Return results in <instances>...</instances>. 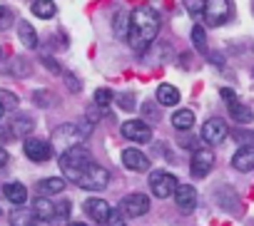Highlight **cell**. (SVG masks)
<instances>
[{"mask_svg": "<svg viewBox=\"0 0 254 226\" xmlns=\"http://www.w3.org/2000/svg\"><path fill=\"white\" fill-rule=\"evenodd\" d=\"M3 115H5V107H3V104H0V120H3Z\"/></svg>", "mask_w": 254, "mask_h": 226, "instance_id": "b9f144b4", "label": "cell"}, {"mask_svg": "<svg viewBox=\"0 0 254 226\" xmlns=\"http://www.w3.org/2000/svg\"><path fill=\"white\" fill-rule=\"evenodd\" d=\"M175 201H177V209L180 211L192 214L194 206H197V189L192 184H180L177 191H175Z\"/></svg>", "mask_w": 254, "mask_h": 226, "instance_id": "4fadbf2b", "label": "cell"}, {"mask_svg": "<svg viewBox=\"0 0 254 226\" xmlns=\"http://www.w3.org/2000/svg\"><path fill=\"white\" fill-rule=\"evenodd\" d=\"M53 99H50V92L48 90H38L35 92V104H43V107H48Z\"/></svg>", "mask_w": 254, "mask_h": 226, "instance_id": "e575fe53", "label": "cell"}, {"mask_svg": "<svg viewBox=\"0 0 254 226\" xmlns=\"http://www.w3.org/2000/svg\"><path fill=\"white\" fill-rule=\"evenodd\" d=\"M53 137H55V144L60 147V154H63V152H67V149H72V147L80 144L82 132H80L77 125H60V127L55 130Z\"/></svg>", "mask_w": 254, "mask_h": 226, "instance_id": "9c48e42d", "label": "cell"}, {"mask_svg": "<svg viewBox=\"0 0 254 226\" xmlns=\"http://www.w3.org/2000/svg\"><path fill=\"white\" fill-rule=\"evenodd\" d=\"M120 211H122V216H145L150 211V196H145V194H127L120 201Z\"/></svg>", "mask_w": 254, "mask_h": 226, "instance_id": "30bf717a", "label": "cell"}, {"mask_svg": "<svg viewBox=\"0 0 254 226\" xmlns=\"http://www.w3.org/2000/svg\"><path fill=\"white\" fill-rule=\"evenodd\" d=\"M43 62H45V65H48V67H50V70H53V72H55V75H60V65H55V62H53V60H50V57H45V60H43Z\"/></svg>", "mask_w": 254, "mask_h": 226, "instance_id": "f35d334b", "label": "cell"}, {"mask_svg": "<svg viewBox=\"0 0 254 226\" xmlns=\"http://www.w3.org/2000/svg\"><path fill=\"white\" fill-rule=\"evenodd\" d=\"M67 214H70V201H63L60 206H55V221L60 219V221H65L67 219Z\"/></svg>", "mask_w": 254, "mask_h": 226, "instance_id": "836d02e7", "label": "cell"}, {"mask_svg": "<svg viewBox=\"0 0 254 226\" xmlns=\"http://www.w3.org/2000/svg\"><path fill=\"white\" fill-rule=\"evenodd\" d=\"M67 226H87V224H82V221H70Z\"/></svg>", "mask_w": 254, "mask_h": 226, "instance_id": "60d3db41", "label": "cell"}, {"mask_svg": "<svg viewBox=\"0 0 254 226\" xmlns=\"http://www.w3.org/2000/svg\"><path fill=\"white\" fill-rule=\"evenodd\" d=\"M120 132H122L125 139L137 142V144H147V142L152 139V130H150V125L142 122V120H127V122H122Z\"/></svg>", "mask_w": 254, "mask_h": 226, "instance_id": "52a82bcc", "label": "cell"}, {"mask_svg": "<svg viewBox=\"0 0 254 226\" xmlns=\"http://www.w3.org/2000/svg\"><path fill=\"white\" fill-rule=\"evenodd\" d=\"M115 99V94H112V90H107V87H100L97 92H95V104L100 107V109H107V104Z\"/></svg>", "mask_w": 254, "mask_h": 226, "instance_id": "83f0119b", "label": "cell"}, {"mask_svg": "<svg viewBox=\"0 0 254 226\" xmlns=\"http://www.w3.org/2000/svg\"><path fill=\"white\" fill-rule=\"evenodd\" d=\"M172 127L180 130V132H187L194 127V112L192 109H177L172 115Z\"/></svg>", "mask_w": 254, "mask_h": 226, "instance_id": "44dd1931", "label": "cell"}, {"mask_svg": "<svg viewBox=\"0 0 254 226\" xmlns=\"http://www.w3.org/2000/svg\"><path fill=\"white\" fill-rule=\"evenodd\" d=\"M105 224H107V226H127V224H125V216H122V211H120V209H112Z\"/></svg>", "mask_w": 254, "mask_h": 226, "instance_id": "d6a6232c", "label": "cell"}, {"mask_svg": "<svg viewBox=\"0 0 254 226\" xmlns=\"http://www.w3.org/2000/svg\"><path fill=\"white\" fill-rule=\"evenodd\" d=\"M72 184H77L80 189H87V191H102L107 184H110V172L105 169V167H100V164H87L82 172H80V177L72 181Z\"/></svg>", "mask_w": 254, "mask_h": 226, "instance_id": "3957f363", "label": "cell"}, {"mask_svg": "<svg viewBox=\"0 0 254 226\" xmlns=\"http://www.w3.org/2000/svg\"><path fill=\"white\" fill-rule=\"evenodd\" d=\"M33 219L40 221H55V204L48 196H38L33 201Z\"/></svg>", "mask_w": 254, "mask_h": 226, "instance_id": "e0dca14e", "label": "cell"}, {"mask_svg": "<svg viewBox=\"0 0 254 226\" xmlns=\"http://www.w3.org/2000/svg\"><path fill=\"white\" fill-rule=\"evenodd\" d=\"M63 80H65V85H67V90H70V92H80L82 82H80L72 72H63Z\"/></svg>", "mask_w": 254, "mask_h": 226, "instance_id": "1f68e13d", "label": "cell"}, {"mask_svg": "<svg viewBox=\"0 0 254 226\" xmlns=\"http://www.w3.org/2000/svg\"><path fill=\"white\" fill-rule=\"evenodd\" d=\"M65 179L63 177H48V179H43L40 184H38V189L43 191V194H60V191H65Z\"/></svg>", "mask_w": 254, "mask_h": 226, "instance_id": "d4e9b609", "label": "cell"}, {"mask_svg": "<svg viewBox=\"0 0 254 226\" xmlns=\"http://www.w3.org/2000/svg\"><path fill=\"white\" fill-rule=\"evenodd\" d=\"M0 60H3V47H0Z\"/></svg>", "mask_w": 254, "mask_h": 226, "instance_id": "7bdbcfd3", "label": "cell"}, {"mask_svg": "<svg viewBox=\"0 0 254 226\" xmlns=\"http://www.w3.org/2000/svg\"><path fill=\"white\" fill-rule=\"evenodd\" d=\"M3 196H5L10 204L23 206V204L28 201V189H25V184H20V181H8V184L3 186Z\"/></svg>", "mask_w": 254, "mask_h": 226, "instance_id": "2e32d148", "label": "cell"}, {"mask_svg": "<svg viewBox=\"0 0 254 226\" xmlns=\"http://www.w3.org/2000/svg\"><path fill=\"white\" fill-rule=\"evenodd\" d=\"M23 152H25V157L30 162H40L43 164V162H48L53 157V144L40 139V137H28L25 144H23Z\"/></svg>", "mask_w": 254, "mask_h": 226, "instance_id": "ba28073f", "label": "cell"}, {"mask_svg": "<svg viewBox=\"0 0 254 226\" xmlns=\"http://www.w3.org/2000/svg\"><path fill=\"white\" fill-rule=\"evenodd\" d=\"M232 15V5L229 0H204V10H202V18L209 28H219L229 20Z\"/></svg>", "mask_w": 254, "mask_h": 226, "instance_id": "5b68a950", "label": "cell"}, {"mask_svg": "<svg viewBox=\"0 0 254 226\" xmlns=\"http://www.w3.org/2000/svg\"><path fill=\"white\" fill-rule=\"evenodd\" d=\"M219 94H222V99H224L227 104H232V102H237V92H234L232 87H222V90H219Z\"/></svg>", "mask_w": 254, "mask_h": 226, "instance_id": "d590c367", "label": "cell"}, {"mask_svg": "<svg viewBox=\"0 0 254 226\" xmlns=\"http://www.w3.org/2000/svg\"><path fill=\"white\" fill-rule=\"evenodd\" d=\"M112 30H115L117 38H125V40H127V30H130V13H125V10L115 13V18H112Z\"/></svg>", "mask_w": 254, "mask_h": 226, "instance_id": "cb8c5ba5", "label": "cell"}, {"mask_svg": "<svg viewBox=\"0 0 254 226\" xmlns=\"http://www.w3.org/2000/svg\"><path fill=\"white\" fill-rule=\"evenodd\" d=\"M227 135H229V127H227V122H224V120H219V117L207 120V122L202 125V132H199L202 142H207L209 147L222 144V142L227 139Z\"/></svg>", "mask_w": 254, "mask_h": 226, "instance_id": "8992f818", "label": "cell"}, {"mask_svg": "<svg viewBox=\"0 0 254 226\" xmlns=\"http://www.w3.org/2000/svg\"><path fill=\"white\" fill-rule=\"evenodd\" d=\"M117 104H120L125 112H132V109H135V94H132V92L120 94V97H117Z\"/></svg>", "mask_w": 254, "mask_h": 226, "instance_id": "f546056e", "label": "cell"}, {"mask_svg": "<svg viewBox=\"0 0 254 226\" xmlns=\"http://www.w3.org/2000/svg\"><path fill=\"white\" fill-rule=\"evenodd\" d=\"M142 109H145V115H147L150 120H160V112H157L150 102H147V104H142Z\"/></svg>", "mask_w": 254, "mask_h": 226, "instance_id": "8d00e7d4", "label": "cell"}, {"mask_svg": "<svg viewBox=\"0 0 254 226\" xmlns=\"http://www.w3.org/2000/svg\"><path fill=\"white\" fill-rule=\"evenodd\" d=\"M33 130H35V122H33V117H28V115H18V117L13 120V125H10L13 137H28Z\"/></svg>", "mask_w": 254, "mask_h": 226, "instance_id": "7402d4cb", "label": "cell"}, {"mask_svg": "<svg viewBox=\"0 0 254 226\" xmlns=\"http://www.w3.org/2000/svg\"><path fill=\"white\" fill-rule=\"evenodd\" d=\"M10 25H13V10L0 5V30H8Z\"/></svg>", "mask_w": 254, "mask_h": 226, "instance_id": "4dcf8cb0", "label": "cell"}, {"mask_svg": "<svg viewBox=\"0 0 254 226\" xmlns=\"http://www.w3.org/2000/svg\"><path fill=\"white\" fill-rule=\"evenodd\" d=\"M18 38H20V43H23L28 50H35V47H38V33H35V28H33L28 20H20V23H18Z\"/></svg>", "mask_w": 254, "mask_h": 226, "instance_id": "ffe728a7", "label": "cell"}, {"mask_svg": "<svg viewBox=\"0 0 254 226\" xmlns=\"http://www.w3.org/2000/svg\"><path fill=\"white\" fill-rule=\"evenodd\" d=\"M10 139H13L10 127H0V142H10Z\"/></svg>", "mask_w": 254, "mask_h": 226, "instance_id": "74e56055", "label": "cell"}, {"mask_svg": "<svg viewBox=\"0 0 254 226\" xmlns=\"http://www.w3.org/2000/svg\"><path fill=\"white\" fill-rule=\"evenodd\" d=\"M155 97H157L160 104H165V107H175V104L180 102V90H177L175 85H167V82H165V85L157 87Z\"/></svg>", "mask_w": 254, "mask_h": 226, "instance_id": "ac0fdd59", "label": "cell"}, {"mask_svg": "<svg viewBox=\"0 0 254 226\" xmlns=\"http://www.w3.org/2000/svg\"><path fill=\"white\" fill-rule=\"evenodd\" d=\"M10 226H38V224H35V219H33L30 214H25V211H13V214H10Z\"/></svg>", "mask_w": 254, "mask_h": 226, "instance_id": "4316f807", "label": "cell"}, {"mask_svg": "<svg viewBox=\"0 0 254 226\" xmlns=\"http://www.w3.org/2000/svg\"><path fill=\"white\" fill-rule=\"evenodd\" d=\"M229 117H232L234 122H239V125H249V122H254V112L237 99V102L229 104Z\"/></svg>", "mask_w": 254, "mask_h": 226, "instance_id": "d6986e66", "label": "cell"}, {"mask_svg": "<svg viewBox=\"0 0 254 226\" xmlns=\"http://www.w3.org/2000/svg\"><path fill=\"white\" fill-rule=\"evenodd\" d=\"M8 159H10V157H8V152H5L3 147H0V167H5V164H8Z\"/></svg>", "mask_w": 254, "mask_h": 226, "instance_id": "ab89813d", "label": "cell"}, {"mask_svg": "<svg viewBox=\"0 0 254 226\" xmlns=\"http://www.w3.org/2000/svg\"><path fill=\"white\" fill-rule=\"evenodd\" d=\"M55 13H58V8L53 0H35L33 3V15L40 20H50V18H55Z\"/></svg>", "mask_w": 254, "mask_h": 226, "instance_id": "603a6c76", "label": "cell"}, {"mask_svg": "<svg viewBox=\"0 0 254 226\" xmlns=\"http://www.w3.org/2000/svg\"><path fill=\"white\" fill-rule=\"evenodd\" d=\"M122 164L130 169V172H147L150 169V157L135 147H127L122 152Z\"/></svg>", "mask_w": 254, "mask_h": 226, "instance_id": "7c38bea8", "label": "cell"}, {"mask_svg": "<svg viewBox=\"0 0 254 226\" xmlns=\"http://www.w3.org/2000/svg\"><path fill=\"white\" fill-rule=\"evenodd\" d=\"M212 167H214V154H212L209 149H194L192 162H190L192 177L202 179V177H207V174L212 172Z\"/></svg>", "mask_w": 254, "mask_h": 226, "instance_id": "8fae6325", "label": "cell"}, {"mask_svg": "<svg viewBox=\"0 0 254 226\" xmlns=\"http://www.w3.org/2000/svg\"><path fill=\"white\" fill-rule=\"evenodd\" d=\"M160 13L152 5H140L130 13V30H127V43L135 52H145L160 33Z\"/></svg>", "mask_w": 254, "mask_h": 226, "instance_id": "6da1fadb", "label": "cell"}, {"mask_svg": "<svg viewBox=\"0 0 254 226\" xmlns=\"http://www.w3.org/2000/svg\"><path fill=\"white\" fill-rule=\"evenodd\" d=\"M95 159H92V154L85 149V147H72V149H67V152H63L60 154V169H63V177H65V181H75L77 177H80V172L87 167V164H92Z\"/></svg>", "mask_w": 254, "mask_h": 226, "instance_id": "7a4b0ae2", "label": "cell"}, {"mask_svg": "<svg viewBox=\"0 0 254 226\" xmlns=\"http://www.w3.org/2000/svg\"><path fill=\"white\" fill-rule=\"evenodd\" d=\"M177 186H180V181H177V177H175L172 172H162V169H157V172L150 174V191H152L157 199L175 196Z\"/></svg>", "mask_w": 254, "mask_h": 226, "instance_id": "277c9868", "label": "cell"}, {"mask_svg": "<svg viewBox=\"0 0 254 226\" xmlns=\"http://www.w3.org/2000/svg\"><path fill=\"white\" fill-rule=\"evenodd\" d=\"M185 3V10L190 13V15H202V10H204V0H182Z\"/></svg>", "mask_w": 254, "mask_h": 226, "instance_id": "f1b7e54d", "label": "cell"}, {"mask_svg": "<svg viewBox=\"0 0 254 226\" xmlns=\"http://www.w3.org/2000/svg\"><path fill=\"white\" fill-rule=\"evenodd\" d=\"M192 43L199 52H207V35H204V28L202 25H194L192 28Z\"/></svg>", "mask_w": 254, "mask_h": 226, "instance_id": "484cf974", "label": "cell"}, {"mask_svg": "<svg viewBox=\"0 0 254 226\" xmlns=\"http://www.w3.org/2000/svg\"><path fill=\"white\" fill-rule=\"evenodd\" d=\"M232 167L237 172H252L254 169V144H244L234 152L232 157Z\"/></svg>", "mask_w": 254, "mask_h": 226, "instance_id": "9a60e30c", "label": "cell"}, {"mask_svg": "<svg viewBox=\"0 0 254 226\" xmlns=\"http://www.w3.org/2000/svg\"><path fill=\"white\" fill-rule=\"evenodd\" d=\"M82 209H85V214L92 219V221H97V224H102V221H107V216H110V204L105 201V199H100V196H90L85 204H82Z\"/></svg>", "mask_w": 254, "mask_h": 226, "instance_id": "5bb4252c", "label": "cell"}]
</instances>
